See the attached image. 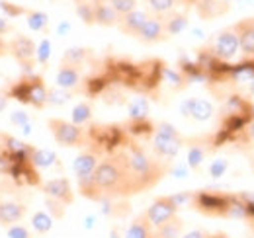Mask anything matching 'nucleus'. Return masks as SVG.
Segmentation results:
<instances>
[{"label": "nucleus", "instance_id": "obj_47", "mask_svg": "<svg viewBox=\"0 0 254 238\" xmlns=\"http://www.w3.org/2000/svg\"><path fill=\"white\" fill-rule=\"evenodd\" d=\"M209 238H231L227 233H213V235H209Z\"/></svg>", "mask_w": 254, "mask_h": 238}, {"label": "nucleus", "instance_id": "obj_5", "mask_svg": "<svg viewBox=\"0 0 254 238\" xmlns=\"http://www.w3.org/2000/svg\"><path fill=\"white\" fill-rule=\"evenodd\" d=\"M35 53H37V45L28 35H16L8 41V55L24 68L26 74H32L33 66L37 64Z\"/></svg>", "mask_w": 254, "mask_h": 238}, {"label": "nucleus", "instance_id": "obj_2", "mask_svg": "<svg viewBox=\"0 0 254 238\" xmlns=\"http://www.w3.org/2000/svg\"><path fill=\"white\" fill-rule=\"evenodd\" d=\"M191 207L207 217H247V207L239 195L221 193L213 189L193 191Z\"/></svg>", "mask_w": 254, "mask_h": 238}, {"label": "nucleus", "instance_id": "obj_38", "mask_svg": "<svg viewBox=\"0 0 254 238\" xmlns=\"http://www.w3.org/2000/svg\"><path fill=\"white\" fill-rule=\"evenodd\" d=\"M6 231V237L8 238H33V233L28 229V227H24V225H12V227H8V229H4Z\"/></svg>", "mask_w": 254, "mask_h": 238}, {"label": "nucleus", "instance_id": "obj_40", "mask_svg": "<svg viewBox=\"0 0 254 238\" xmlns=\"http://www.w3.org/2000/svg\"><path fill=\"white\" fill-rule=\"evenodd\" d=\"M45 203H47V207H49V213L53 215V219H61V217L64 215L66 205L59 203V201H55V199H49V197H45Z\"/></svg>", "mask_w": 254, "mask_h": 238}, {"label": "nucleus", "instance_id": "obj_50", "mask_svg": "<svg viewBox=\"0 0 254 238\" xmlns=\"http://www.w3.org/2000/svg\"><path fill=\"white\" fill-rule=\"evenodd\" d=\"M251 90H253V94H254V80L251 82Z\"/></svg>", "mask_w": 254, "mask_h": 238}, {"label": "nucleus", "instance_id": "obj_51", "mask_svg": "<svg viewBox=\"0 0 254 238\" xmlns=\"http://www.w3.org/2000/svg\"><path fill=\"white\" fill-rule=\"evenodd\" d=\"M0 150H2V135H0Z\"/></svg>", "mask_w": 254, "mask_h": 238}, {"label": "nucleus", "instance_id": "obj_8", "mask_svg": "<svg viewBox=\"0 0 254 238\" xmlns=\"http://www.w3.org/2000/svg\"><path fill=\"white\" fill-rule=\"evenodd\" d=\"M143 215H145V219L149 221V225L153 229H159L164 223H168L170 219L178 217V205L172 201L170 195H160L147 207V211Z\"/></svg>", "mask_w": 254, "mask_h": 238}, {"label": "nucleus", "instance_id": "obj_35", "mask_svg": "<svg viewBox=\"0 0 254 238\" xmlns=\"http://www.w3.org/2000/svg\"><path fill=\"white\" fill-rule=\"evenodd\" d=\"M155 133H159V135H164V137H170V139H178V141H184V137L180 135V131L172 125V123H166V121H162L159 125H155Z\"/></svg>", "mask_w": 254, "mask_h": 238}, {"label": "nucleus", "instance_id": "obj_13", "mask_svg": "<svg viewBox=\"0 0 254 238\" xmlns=\"http://www.w3.org/2000/svg\"><path fill=\"white\" fill-rule=\"evenodd\" d=\"M213 147V141H207V139H195L191 141L190 147H188V156H186V166L193 170V172H199L203 162L207 160V154L211 152Z\"/></svg>", "mask_w": 254, "mask_h": 238}, {"label": "nucleus", "instance_id": "obj_19", "mask_svg": "<svg viewBox=\"0 0 254 238\" xmlns=\"http://www.w3.org/2000/svg\"><path fill=\"white\" fill-rule=\"evenodd\" d=\"M195 10L203 20H211L229 10V0H195Z\"/></svg>", "mask_w": 254, "mask_h": 238}, {"label": "nucleus", "instance_id": "obj_42", "mask_svg": "<svg viewBox=\"0 0 254 238\" xmlns=\"http://www.w3.org/2000/svg\"><path fill=\"white\" fill-rule=\"evenodd\" d=\"M180 238H209V233H205L201 229H193L190 233H184Z\"/></svg>", "mask_w": 254, "mask_h": 238}, {"label": "nucleus", "instance_id": "obj_37", "mask_svg": "<svg viewBox=\"0 0 254 238\" xmlns=\"http://www.w3.org/2000/svg\"><path fill=\"white\" fill-rule=\"evenodd\" d=\"M110 4H112V8H114L120 16L129 14V12H133V10L137 8V0H110Z\"/></svg>", "mask_w": 254, "mask_h": 238}, {"label": "nucleus", "instance_id": "obj_29", "mask_svg": "<svg viewBox=\"0 0 254 238\" xmlns=\"http://www.w3.org/2000/svg\"><path fill=\"white\" fill-rule=\"evenodd\" d=\"M145 4L153 16H166V14L174 12L178 0H145Z\"/></svg>", "mask_w": 254, "mask_h": 238}, {"label": "nucleus", "instance_id": "obj_18", "mask_svg": "<svg viewBox=\"0 0 254 238\" xmlns=\"http://www.w3.org/2000/svg\"><path fill=\"white\" fill-rule=\"evenodd\" d=\"M94 8V24L104 28H116L120 22V14L112 8L110 0H92Z\"/></svg>", "mask_w": 254, "mask_h": 238}, {"label": "nucleus", "instance_id": "obj_7", "mask_svg": "<svg viewBox=\"0 0 254 238\" xmlns=\"http://www.w3.org/2000/svg\"><path fill=\"white\" fill-rule=\"evenodd\" d=\"M211 57L215 60H221V62H229L233 60L239 51H241V45H239V35L235 28H227L217 33L213 45H211Z\"/></svg>", "mask_w": 254, "mask_h": 238}, {"label": "nucleus", "instance_id": "obj_17", "mask_svg": "<svg viewBox=\"0 0 254 238\" xmlns=\"http://www.w3.org/2000/svg\"><path fill=\"white\" fill-rule=\"evenodd\" d=\"M233 28L239 35L241 51L247 57H254V18H245V20L237 22Z\"/></svg>", "mask_w": 254, "mask_h": 238}, {"label": "nucleus", "instance_id": "obj_43", "mask_svg": "<svg viewBox=\"0 0 254 238\" xmlns=\"http://www.w3.org/2000/svg\"><path fill=\"white\" fill-rule=\"evenodd\" d=\"M10 31H12V24H10L6 18H0V35L10 33Z\"/></svg>", "mask_w": 254, "mask_h": 238}, {"label": "nucleus", "instance_id": "obj_25", "mask_svg": "<svg viewBox=\"0 0 254 238\" xmlns=\"http://www.w3.org/2000/svg\"><path fill=\"white\" fill-rule=\"evenodd\" d=\"M26 24L35 33H47L49 31V16L41 10H26Z\"/></svg>", "mask_w": 254, "mask_h": 238}, {"label": "nucleus", "instance_id": "obj_4", "mask_svg": "<svg viewBox=\"0 0 254 238\" xmlns=\"http://www.w3.org/2000/svg\"><path fill=\"white\" fill-rule=\"evenodd\" d=\"M47 127H49V133L53 135L55 143L61 145V147L76 149V147H86L88 145V133L84 131V127H78L72 121L51 118L47 119Z\"/></svg>", "mask_w": 254, "mask_h": 238}, {"label": "nucleus", "instance_id": "obj_15", "mask_svg": "<svg viewBox=\"0 0 254 238\" xmlns=\"http://www.w3.org/2000/svg\"><path fill=\"white\" fill-rule=\"evenodd\" d=\"M80 82H82V72H80L78 66L64 64V62L59 64V68L55 72V86L57 88L74 92V90L80 86Z\"/></svg>", "mask_w": 254, "mask_h": 238}, {"label": "nucleus", "instance_id": "obj_16", "mask_svg": "<svg viewBox=\"0 0 254 238\" xmlns=\"http://www.w3.org/2000/svg\"><path fill=\"white\" fill-rule=\"evenodd\" d=\"M149 16H151L149 12L135 8L133 12H129V14H124V16H120V22H118V26H116V28L122 31L124 35H129V37H137V33H139V30L143 28V24L147 22V18H149Z\"/></svg>", "mask_w": 254, "mask_h": 238}, {"label": "nucleus", "instance_id": "obj_33", "mask_svg": "<svg viewBox=\"0 0 254 238\" xmlns=\"http://www.w3.org/2000/svg\"><path fill=\"white\" fill-rule=\"evenodd\" d=\"M237 141L243 145V149L245 150H251L254 149V119L243 129V133L237 137Z\"/></svg>", "mask_w": 254, "mask_h": 238}, {"label": "nucleus", "instance_id": "obj_6", "mask_svg": "<svg viewBox=\"0 0 254 238\" xmlns=\"http://www.w3.org/2000/svg\"><path fill=\"white\" fill-rule=\"evenodd\" d=\"M100 160H102V150L98 149V147H94V145L88 147V149H84L76 158H74V162H72V172H74L76 181H78V189L84 187V185L90 181L94 170L98 168V164H100Z\"/></svg>", "mask_w": 254, "mask_h": 238}, {"label": "nucleus", "instance_id": "obj_24", "mask_svg": "<svg viewBox=\"0 0 254 238\" xmlns=\"http://www.w3.org/2000/svg\"><path fill=\"white\" fill-rule=\"evenodd\" d=\"M127 114L131 121H143L149 118V100L143 96H135L127 104Z\"/></svg>", "mask_w": 254, "mask_h": 238}, {"label": "nucleus", "instance_id": "obj_34", "mask_svg": "<svg viewBox=\"0 0 254 238\" xmlns=\"http://www.w3.org/2000/svg\"><path fill=\"white\" fill-rule=\"evenodd\" d=\"M227 170H229L227 158H215V160L209 164V170H207V172H209V176L213 179H219L227 174Z\"/></svg>", "mask_w": 254, "mask_h": 238}, {"label": "nucleus", "instance_id": "obj_45", "mask_svg": "<svg viewBox=\"0 0 254 238\" xmlns=\"http://www.w3.org/2000/svg\"><path fill=\"white\" fill-rule=\"evenodd\" d=\"M8 55V41L0 35V57H6Z\"/></svg>", "mask_w": 254, "mask_h": 238}, {"label": "nucleus", "instance_id": "obj_32", "mask_svg": "<svg viewBox=\"0 0 254 238\" xmlns=\"http://www.w3.org/2000/svg\"><path fill=\"white\" fill-rule=\"evenodd\" d=\"M74 92H68V90L63 88H55L49 90V100H47V106H64L66 102H70Z\"/></svg>", "mask_w": 254, "mask_h": 238}, {"label": "nucleus", "instance_id": "obj_46", "mask_svg": "<svg viewBox=\"0 0 254 238\" xmlns=\"http://www.w3.org/2000/svg\"><path fill=\"white\" fill-rule=\"evenodd\" d=\"M68 30H70V24H68V22H63V24L57 28V33H59V35H64Z\"/></svg>", "mask_w": 254, "mask_h": 238}, {"label": "nucleus", "instance_id": "obj_21", "mask_svg": "<svg viewBox=\"0 0 254 238\" xmlns=\"http://www.w3.org/2000/svg\"><path fill=\"white\" fill-rule=\"evenodd\" d=\"M162 18V24H164V30L166 35L172 37V35H180L182 31L188 28V16L184 12H170L166 16H160Z\"/></svg>", "mask_w": 254, "mask_h": 238}, {"label": "nucleus", "instance_id": "obj_31", "mask_svg": "<svg viewBox=\"0 0 254 238\" xmlns=\"http://www.w3.org/2000/svg\"><path fill=\"white\" fill-rule=\"evenodd\" d=\"M76 2V14L84 24H94V8H92V0H74Z\"/></svg>", "mask_w": 254, "mask_h": 238}, {"label": "nucleus", "instance_id": "obj_22", "mask_svg": "<svg viewBox=\"0 0 254 238\" xmlns=\"http://www.w3.org/2000/svg\"><path fill=\"white\" fill-rule=\"evenodd\" d=\"M153 233H155V229L149 225V221H147L145 215L141 213L139 217H135V219L129 223L124 238H153Z\"/></svg>", "mask_w": 254, "mask_h": 238}, {"label": "nucleus", "instance_id": "obj_30", "mask_svg": "<svg viewBox=\"0 0 254 238\" xmlns=\"http://www.w3.org/2000/svg\"><path fill=\"white\" fill-rule=\"evenodd\" d=\"M162 76H164V80H168V84L174 90H182L188 82L182 70H174V68H166V66L162 68Z\"/></svg>", "mask_w": 254, "mask_h": 238}, {"label": "nucleus", "instance_id": "obj_44", "mask_svg": "<svg viewBox=\"0 0 254 238\" xmlns=\"http://www.w3.org/2000/svg\"><path fill=\"white\" fill-rule=\"evenodd\" d=\"M8 106V92H2L0 90V112H4Z\"/></svg>", "mask_w": 254, "mask_h": 238}, {"label": "nucleus", "instance_id": "obj_36", "mask_svg": "<svg viewBox=\"0 0 254 238\" xmlns=\"http://www.w3.org/2000/svg\"><path fill=\"white\" fill-rule=\"evenodd\" d=\"M49 57H51V41L45 37V39H41V43L37 45V53H35V59L39 64H47L49 62Z\"/></svg>", "mask_w": 254, "mask_h": 238}, {"label": "nucleus", "instance_id": "obj_28", "mask_svg": "<svg viewBox=\"0 0 254 238\" xmlns=\"http://www.w3.org/2000/svg\"><path fill=\"white\" fill-rule=\"evenodd\" d=\"M90 57V49H84V47H70V49H66V53L63 55V60L64 64H72V66H82L86 59Z\"/></svg>", "mask_w": 254, "mask_h": 238}, {"label": "nucleus", "instance_id": "obj_26", "mask_svg": "<svg viewBox=\"0 0 254 238\" xmlns=\"http://www.w3.org/2000/svg\"><path fill=\"white\" fill-rule=\"evenodd\" d=\"M94 116V110H92V104L90 102H78L74 108H72V114H70V121L78 127H84L92 121Z\"/></svg>", "mask_w": 254, "mask_h": 238}, {"label": "nucleus", "instance_id": "obj_9", "mask_svg": "<svg viewBox=\"0 0 254 238\" xmlns=\"http://www.w3.org/2000/svg\"><path fill=\"white\" fill-rule=\"evenodd\" d=\"M41 191L45 193V197L55 199L63 205H70L74 201V193H72V185L66 178H51L47 179L45 183H41Z\"/></svg>", "mask_w": 254, "mask_h": 238}, {"label": "nucleus", "instance_id": "obj_23", "mask_svg": "<svg viewBox=\"0 0 254 238\" xmlns=\"http://www.w3.org/2000/svg\"><path fill=\"white\" fill-rule=\"evenodd\" d=\"M182 235H184V221L180 217H174L162 227L155 229L153 238H180Z\"/></svg>", "mask_w": 254, "mask_h": 238}, {"label": "nucleus", "instance_id": "obj_3", "mask_svg": "<svg viewBox=\"0 0 254 238\" xmlns=\"http://www.w3.org/2000/svg\"><path fill=\"white\" fill-rule=\"evenodd\" d=\"M8 98H14L22 104L33 106L35 110H43L49 100V88L43 76L37 74H24L8 88Z\"/></svg>", "mask_w": 254, "mask_h": 238}, {"label": "nucleus", "instance_id": "obj_20", "mask_svg": "<svg viewBox=\"0 0 254 238\" xmlns=\"http://www.w3.org/2000/svg\"><path fill=\"white\" fill-rule=\"evenodd\" d=\"M30 162L35 170H49L53 166L59 164V158L53 150L49 149H35L32 147V152H30Z\"/></svg>", "mask_w": 254, "mask_h": 238}, {"label": "nucleus", "instance_id": "obj_48", "mask_svg": "<svg viewBox=\"0 0 254 238\" xmlns=\"http://www.w3.org/2000/svg\"><path fill=\"white\" fill-rule=\"evenodd\" d=\"M249 116H251V119H254V104L249 106Z\"/></svg>", "mask_w": 254, "mask_h": 238}, {"label": "nucleus", "instance_id": "obj_39", "mask_svg": "<svg viewBox=\"0 0 254 238\" xmlns=\"http://www.w3.org/2000/svg\"><path fill=\"white\" fill-rule=\"evenodd\" d=\"M10 123L14 125V127H24V125H30L32 123V118H30V114L28 112H22V110H16V112H12L10 114Z\"/></svg>", "mask_w": 254, "mask_h": 238}, {"label": "nucleus", "instance_id": "obj_49", "mask_svg": "<svg viewBox=\"0 0 254 238\" xmlns=\"http://www.w3.org/2000/svg\"><path fill=\"white\" fill-rule=\"evenodd\" d=\"M251 168H253V172H254V154H253V158H251Z\"/></svg>", "mask_w": 254, "mask_h": 238}, {"label": "nucleus", "instance_id": "obj_12", "mask_svg": "<svg viewBox=\"0 0 254 238\" xmlns=\"http://www.w3.org/2000/svg\"><path fill=\"white\" fill-rule=\"evenodd\" d=\"M141 43H147V45H153V43H160L164 39H168L166 30H164V24H162V18L160 16H149L147 22L143 24V28L139 30L137 37Z\"/></svg>", "mask_w": 254, "mask_h": 238}, {"label": "nucleus", "instance_id": "obj_14", "mask_svg": "<svg viewBox=\"0 0 254 238\" xmlns=\"http://www.w3.org/2000/svg\"><path fill=\"white\" fill-rule=\"evenodd\" d=\"M182 116L191 118L195 121H207L213 116V104L205 98H190L182 104Z\"/></svg>", "mask_w": 254, "mask_h": 238}, {"label": "nucleus", "instance_id": "obj_1", "mask_svg": "<svg viewBox=\"0 0 254 238\" xmlns=\"http://www.w3.org/2000/svg\"><path fill=\"white\" fill-rule=\"evenodd\" d=\"M78 191L92 201H118L141 193V187L129 172L124 149L120 147L100 160L90 181Z\"/></svg>", "mask_w": 254, "mask_h": 238}, {"label": "nucleus", "instance_id": "obj_27", "mask_svg": "<svg viewBox=\"0 0 254 238\" xmlns=\"http://www.w3.org/2000/svg\"><path fill=\"white\" fill-rule=\"evenodd\" d=\"M53 217L49 215V213H45V211H35L32 215V223H30V227H32L33 233H37V235H47L51 229H53Z\"/></svg>", "mask_w": 254, "mask_h": 238}, {"label": "nucleus", "instance_id": "obj_41", "mask_svg": "<svg viewBox=\"0 0 254 238\" xmlns=\"http://www.w3.org/2000/svg\"><path fill=\"white\" fill-rule=\"evenodd\" d=\"M0 8L10 16V18H14V16H18V14H26V8H22V6H12L10 2H0Z\"/></svg>", "mask_w": 254, "mask_h": 238}, {"label": "nucleus", "instance_id": "obj_11", "mask_svg": "<svg viewBox=\"0 0 254 238\" xmlns=\"http://www.w3.org/2000/svg\"><path fill=\"white\" fill-rule=\"evenodd\" d=\"M26 213H28V207L24 201L0 199V227L8 229L12 225H18L20 221H24Z\"/></svg>", "mask_w": 254, "mask_h": 238}, {"label": "nucleus", "instance_id": "obj_10", "mask_svg": "<svg viewBox=\"0 0 254 238\" xmlns=\"http://www.w3.org/2000/svg\"><path fill=\"white\" fill-rule=\"evenodd\" d=\"M184 141H178V139H170V137H164L159 133H153L151 137V152L160 158V160H166L170 162L172 158L178 156V152L182 150Z\"/></svg>", "mask_w": 254, "mask_h": 238}]
</instances>
